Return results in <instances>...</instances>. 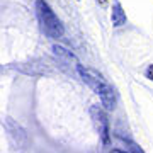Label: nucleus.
<instances>
[{"instance_id":"1","label":"nucleus","mask_w":153,"mask_h":153,"mask_svg":"<svg viewBox=\"0 0 153 153\" xmlns=\"http://www.w3.org/2000/svg\"><path fill=\"white\" fill-rule=\"evenodd\" d=\"M76 70H78V73H80L83 82L87 83L88 87L100 97L102 105H104L105 109H109V111L114 109L116 107V94L112 90V87L102 78V75H99L97 71L90 70V68H83L82 65L76 66Z\"/></svg>"},{"instance_id":"2","label":"nucleus","mask_w":153,"mask_h":153,"mask_svg":"<svg viewBox=\"0 0 153 153\" xmlns=\"http://www.w3.org/2000/svg\"><path fill=\"white\" fill-rule=\"evenodd\" d=\"M36 14H38L41 29L44 31L46 36H49L53 39H60L63 36V33H65L63 24H61V21L56 17V14L51 10V7L44 0H38L36 2Z\"/></svg>"},{"instance_id":"3","label":"nucleus","mask_w":153,"mask_h":153,"mask_svg":"<svg viewBox=\"0 0 153 153\" xmlns=\"http://www.w3.org/2000/svg\"><path fill=\"white\" fill-rule=\"evenodd\" d=\"M90 116H92L94 126H95V129H97L102 143L104 145H109V119H107L104 109L97 104L92 105L90 107Z\"/></svg>"},{"instance_id":"4","label":"nucleus","mask_w":153,"mask_h":153,"mask_svg":"<svg viewBox=\"0 0 153 153\" xmlns=\"http://www.w3.org/2000/svg\"><path fill=\"white\" fill-rule=\"evenodd\" d=\"M5 128H7V131H9V134H10V138L17 143V145H22V143L26 141V134H24V131L21 129V126L16 124L10 117L5 119Z\"/></svg>"},{"instance_id":"5","label":"nucleus","mask_w":153,"mask_h":153,"mask_svg":"<svg viewBox=\"0 0 153 153\" xmlns=\"http://www.w3.org/2000/svg\"><path fill=\"white\" fill-rule=\"evenodd\" d=\"M111 21H112V26H116V27H119V26L126 24V14H124V10H123L121 4H114V7H112V16H111Z\"/></svg>"},{"instance_id":"6","label":"nucleus","mask_w":153,"mask_h":153,"mask_svg":"<svg viewBox=\"0 0 153 153\" xmlns=\"http://www.w3.org/2000/svg\"><path fill=\"white\" fill-rule=\"evenodd\" d=\"M53 51L56 53V56H60L61 60L66 61V63H71V61H73V63H78V61L75 60V56L71 55V53H68L66 49H63L61 46H58V44H55V46H53Z\"/></svg>"},{"instance_id":"7","label":"nucleus","mask_w":153,"mask_h":153,"mask_svg":"<svg viewBox=\"0 0 153 153\" xmlns=\"http://www.w3.org/2000/svg\"><path fill=\"white\" fill-rule=\"evenodd\" d=\"M145 75H146V78L153 80V65H150V66L146 68V71H145Z\"/></svg>"},{"instance_id":"8","label":"nucleus","mask_w":153,"mask_h":153,"mask_svg":"<svg viewBox=\"0 0 153 153\" xmlns=\"http://www.w3.org/2000/svg\"><path fill=\"white\" fill-rule=\"evenodd\" d=\"M129 150H131V153H145V152L141 150V148L136 146V145H133V143L129 145Z\"/></svg>"},{"instance_id":"9","label":"nucleus","mask_w":153,"mask_h":153,"mask_svg":"<svg viewBox=\"0 0 153 153\" xmlns=\"http://www.w3.org/2000/svg\"><path fill=\"white\" fill-rule=\"evenodd\" d=\"M99 4H100V5H105V2H107V0H97Z\"/></svg>"}]
</instances>
